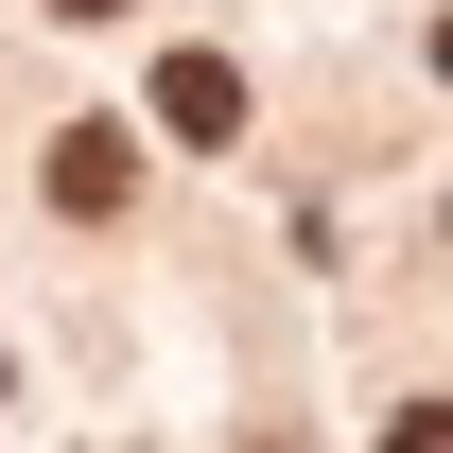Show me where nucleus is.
<instances>
[{"label":"nucleus","instance_id":"f03ea898","mask_svg":"<svg viewBox=\"0 0 453 453\" xmlns=\"http://www.w3.org/2000/svg\"><path fill=\"white\" fill-rule=\"evenodd\" d=\"M157 122H174V140H244V70H226V53H174L157 70Z\"/></svg>","mask_w":453,"mask_h":453},{"label":"nucleus","instance_id":"f257e3e1","mask_svg":"<svg viewBox=\"0 0 453 453\" xmlns=\"http://www.w3.org/2000/svg\"><path fill=\"white\" fill-rule=\"evenodd\" d=\"M35 192H53L70 226H105L122 192H140V157H122V122H53V157H35Z\"/></svg>","mask_w":453,"mask_h":453},{"label":"nucleus","instance_id":"7ed1b4c3","mask_svg":"<svg viewBox=\"0 0 453 453\" xmlns=\"http://www.w3.org/2000/svg\"><path fill=\"white\" fill-rule=\"evenodd\" d=\"M384 453H453V401H401V418H384Z\"/></svg>","mask_w":453,"mask_h":453},{"label":"nucleus","instance_id":"20e7f679","mask_svg":"<svg viewBox=\"0 0 453 453\" xmlns=\"http://www.w3.org/2000/svg\"><path fill=\"white\" fill-rule=\"evenodd\" d=\"M53 18H122V0H53Z\"/></svg>","mask_w":453,"mask_h":453},{"label":"nucleus","instance_id":"39448f33","mask_svg":"<svg viewBox=\"0 0 453 453\" xmlns=\"http://www.w3.org/2000/svg\"><path fill=\"white\" fill-rule=\"evenodd\" d=\"M436 70H453V18H436Z\"/></svg>","mask_w":453,"mask_h":453}]
</instances>
